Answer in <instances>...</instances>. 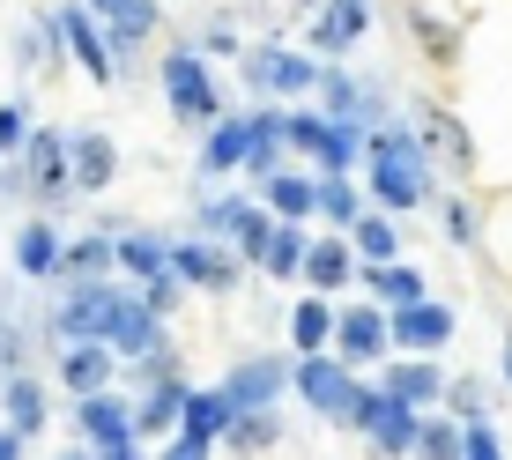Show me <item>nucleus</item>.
<instances>
[{
  "label": "nucleus",
  "instance_id": "f257e3e1",
  "mask_svg": "<svg viewBox=\"0 0 512 460\" xmlns=\"http://www.w3.org/2000/svg\"><path fill=\"white\" fill-rule=\"evenodd\" d=\"M372 186L386 208H416L423 193H431V179H423V156L409 134H379L372 141Z\"/></svg>",
  "mask_w": 512,
  "mask_h": 460
},
{
  "label": "nucleus",
  "instance_id": "f03ea898",
  "mask_svg": "<svg viewBox=\"0 0 512 460\" xmlns=\"http://www.w3.org/2000/svg\"><path fill=\"white\" fill-rule=\"evenodd\" d=\"M164 90H171V112H179L186 127H208V119H216V90H208V75H201L193 52H171L164 60Z\"/></svg>",
  "mask_w": 512,
  "mask_h": 460
},
{
  "label": "nucleus",
  "instance_id": "7ed1b4c3",
  "mask_svg": "<svg viewBox=\"0 0 512 460\" xmlns=\"http://www.w3.org/2000/svg\"><path fill=\"white\" fill-rule=\"evenodd\" d=\"M297 386H305V394L320 401L327 416H357V423L372 416V401H364L357 386H349V371H342V364H327V357H305V364H297Z\"/></svg>",
  "mask_w": 512,
  "mask_h": 460
},
{
  "label": "nucleus",
  "instance_id": "20e7f679",
  "mask_svg": "<svg viewBox=\"0 0 512 460\" xmlns=\"http://www.w3.org/2000/svg\"><path fill=\"white\" fill-rule=\"evenodd\" d=\"M364 23H372V0H327V15L312 23V38H320V52H349L364 38Z\"/></svg>",
  "mask_w": 512,
  "mask_h": 460
},
{
  "label": "nucleus",
  "instance_id": "39448f33",
  "mask_svg": "<svg viewBox=\"0 0 512 460\" xmlns=\"http://www.w3.org/2000/svg\"><path fill=\"white\" fill-rule=\"evenodd\" d=\"M52 23L67 30V45H75V60L90 67V82H112V52H104V38L90 30V15H82V8H60Z\"/></svg>",
  "mask_w": 512,
  "mask_h": 460
},
{
  "label": "nucleus",
  "instance_id": "423d86ee",
  "mask_svg": "<svg viewBox=\"0 0 512 460\" xmlns=\"http://www.w3.org/2000/svg\"><path fill=\"white\" fill-rule=\"evenodd\" d=\"M82 431H90L112 460H127V416H119L104 394H82Z\"/></svg>",
  "mask_w": 512,
  "mask_h": 460
},
{
  "label": "nucleus",
  "instance_id": "0eeeda50",
  "mask_svg": "<svg viewBox=\"0 0 512 460\" xmlns=\"http://www.w3.org/2000/svg\"><path fill=\"white\" fill-rule=\"evenodd\" d=\"M231 416H238L231 394H186V438H201V446L231 431Z\"/></svg>",
  "mask_w": 512,
  "mask_h": 460
},
{
  "label": "nucleus",
  "instance_id": "6e6552de",
  "mask_svg": "<svg viewBox=\"0 0 512 460\" xmlns=\"http://www.w3.org/2000/svg\"><path fill=\"white\" fill-rule=\"evenodd\" d=\"M446 327H453V312L423 305V297H416V305H401V312H394V334H401L409 349H431V342H446Z\"/></svg>",
  "mask_w": 512,
  "mask_h": 460
},
{
  "label": "nucleus",
  "instance_id": "1a4fd4ad",
  "mask_svg": "<svg viewBox=\"0 0 512 460\" xmlns=\"http://www.w3.org/2000/svg\"><path fill=\"white\" fill-rule=\"evenodd\" d=\"M253 82H260V90H305V82H320V67L297 60V52H260V60H253Z\"/></svg>",
  "mask_w": 512,
  "mask_h": 460
},
{
  "label": "nucleus",
  "instance_id": "9d476101",
  "mask_svg": "<svg viewBox=\"0 0 512 460\" xmlns=\"http://www.w3.org/2000/svg\"><path fill=\"white\" fill-rule=\"evenodd\" d=\"M67 156H60V134H30V186L45 193V201H60L67 193Z\"/></svg>",
  "mask_w": 512,
  "mask_h": 460
},
{
  "label": "nucleus",
  "instance_id": "9b49d317",
  "mask_svg": "<svg viewBox=\"0 0 512 460\" xmlns=\"http://www.w3.org/2000/svg\"><path fill=\"white\" fill-rule=\"evenodd\" d=\"M364 423H372V431H379V446H386V453H409V446H416L409 401H394V394H386V401H372V416H364Z\"/></svg>",
  "mask_w": 512,
  "mask_h": 460
},
{
  "label": "nucleus",
  "instance_id": "f8f14e48",
  "mask_svg": "<svg viewBox=\"0 0 512 460\" xmlns=\"http://www.w3.org/2000/svg\"><path fill=\"white\" fill-rule=\"evenodd\" d=\"M171 260H179V275L208 282V290H223V282H231V260H223L216 245H171Z\"/></svg>",
  "mask_w": 512,
  "mask_h": 460
},
{
  "label": "nucleus",
  "instance_id": "ddd939ff",
  "mask_svg": "<svg viewBox=\"0 0 512 460\" xmlns=\"http://www.w3.org/2000/svg\"><path fill=\"white\" fill-rule=\"evenodd\" d=\"M104 379H112V357L90 342V349H67V386L75 394H104Z\"/></svg>",
  "mask_w": 512,
  "mask_h": 460
},
{
  "label": "nucleus",
  "instance_id": "4468645a",
  "mask_svg": "<svg viewBox=\"0 0 512 460\" xmlns=\"http://www.w3.org/2000/svg\"><path fill=\"white\" fill-rule=\"evenodd\" d=\"M75 179H82V193H97L104 179H112V141H104V134L75 141Z\"/></svg>",
  "mask_w": 512,
  "mask_h": 460
},
{
  "label": "nucleus",
  "instance_id": "2eb2a0df",
  "mask_svg": "<svg viewBox=\"0 0 512 460\" xmlns=\"http://www.w3.org/2000/svg\"><path fill=\"white\" fill-rule=\"evenodd\" d=\"M275 386H282V371H275V364H245L238 379H231V401H238L245 416H253L260 401H275Z\"/></svg>",
  "mask_w": 512,
  "mask_h": 460
},
{
  "label": "nucleus",
  "instance_id": "dca6fc26",
  "mask_svg": "<svg viewBox=\"0 0 512 460\" xmlns=\"http://www.w3.org/2000/svg\"><path fill=\"white\" fill-rule=\"evenodd\" d=\"M90 8H97V15H112V30H119V45H134V38H141V30H149V23H156V8H149V0H90Z\"/></svg>",
  "mask_w": 512,
  "mask_h": 460
},
{
  "label": "nucleus",
  "instance_id": "f3484780",
  "mask_svg": "<svg viewBox=\"0 0 512 460\" xmlns=\"http://www.w3.org/2000/svg\"><path fill=\"white\" fill-rule=\"evenodd\" d=\"M334 334H342V349H349V357H379V342H386V320H379V312H349V320L334 327Z\"/></svg>",
  "mask_w": 512,
  "mask_h": 460
},
{
  "label": "nucleus",
  "instance_id": "a211bd4d",
  "mask_svg": "<svg viewBox=\"0 0 512 460\" xmlns=\"http://www.w3.org/2000/svg\"><path fill=\"white\" fill-rule=\"evenodd\" d=\"M52 260H60V253H52V230H38V223H30L23 238H15V268H23V275H45Z\"/></svg>",
  "mask_w": 512,
  "mask_h": 460
},
{
  "label": "nucleus",
  "instance_id": "6ab92c4d",
  "mask_svg": "<svg viewBox=\"0 0 512 460\" xmlns=\"http://www.w3.org/2000/svg\"><path fill=\"white\" fill-rule=\"evenodd\" d=\"M253 127H216V141H208V171H223V164H238V156H253Z\"/></svg>",
  "mask_w": 512,
  "mask_h": 460
},
{
  "label": "nucleus",
  "instance_id": "aec40b11",
  "mask_svg": "<svg viewBox=\"0 0 512 460\" xmlns=\"http://www.w3.org/2000/svg\"><path fill=\"white\" fill-rule=\"evenodd\" d=\"M171 416H186V394H179V386H171V379H164V386H156V394H149V401H141V431H164V423H171Z\"/></svg>",
  "mask_w": 512,
  "mask_h": 460
},
{
  "label": "nucleus",
  "instance_id": "412c9836",
  "mask_svg": "<svg viewBox=\"0 0 512 460\" xmlns=\"http://www.w3.org/2000/svg\"><path fill=\"white\" fill-rule=\"evenodd\" d=\"M8 416H15V431H38V423H45V394L30 379H15L8 386Z\"/></svg>",
  "mask_w": 512,
  "mask_h": 460
},
{
  "label": "nucleus",
  "instance_id": "4be33fe9",
  "mask_svg": "<svg viewBox=\"0 0 512 460\" xmlns=\"http://www.w3.org/2000/svg\"><path fill=\"white\" fill-rule=\"evenodd\" d=\"M305 275L312 282H327V290H334V282H349V253H342V245H312V260H305Z\"/></svg>",
  "mask_w": 512,
  "mask_h": 460
},
{
  "label": "nucleus",
  "instance_id": "5701e85b",
  "mask_svg": "<svg viewBox=\"0 0 512 460\" xmlns=\"http://www.w3.org/2000/svg\"><path fill=\"white\" fill-rule=\"evenodd\" d=\"M372 290H379V297H394V305H416L423 282H416L409 268H386V260H379V268H372Z\"/></svg>",
  "mask_w": 512,
  "mask_h": 460
},
{
  "label": "nucleus",
  "instance_id": "b1692460",
  "mask_svg": "<svg viewBox=\"0 0 512 460\" xmlns=\"http://www.w3.org/2000/svg\"><path fill=\"white\" fill-rule=\"evenodd\" d=\"M119 260H127L134 275H164V260H171V245H156V238H127L119 245Z\"/></svg>",
  "mask_w": 512,
  "mask_h": 460
},
{
  "label": "nucleus",
  "instance_id": "393cba45",
  "mask_svg": "<svg viewBox=\"0 0 512 460\" xmlns=\"http://www.w3.org/2000/svg\"><path fill=\"white\" fill-rule=\"evenodd\" d=\"M416 453H423V460H461V431H453V423H423Z\"/></svg>",
  "mask_w": 512,
  "mask_h": 460
},
{
  "label": "nucleus",
  "instance_id": "a878e982",
  "mask_svg": "<svg viewBox=\"0 0 512 460\" xmlns=\"http://www.w3.org/2000/svg\"><path fill=\"white\" fill-rule=\"evenodd\" d=\"M386 394H394V401H423V394H438V379L423 364H401L394 379H386Z\"/></svg>",
  "mask_w": 512,
  "mask_h": 460
},
{
  "label": "nucleus",
  "instance_id": "bb28decb",
  "mask_svg": "<svg viewBox=\"0 0 512 460\" xmlns=\"http://www.w3.org/2000/svg\"><path fill=\"white\" fill-rule=\"evenodd\" d=\"M268 193H275L282 216H305V208L320 201V186H305V179H268Z\"/></svg>",
  "mask_w": 512,
  "mask_h": 460
},
{
  "label": "nucleus",
  "instance_id": "cd10ccee",
  "mask_svg": "<svg viewBox=\"0 0 512 460\" xmlns=\"http://www.w3.org/2000/svg\"><path fill=\"white\" fill-rule=\"evenodd\" d=\"M334 327H342V320H334L327 305H297V342H305V349H320Z\"/></svg>",
  "mask_w": 512,
  "mask_h": 460
},
{
  "label": "nucleus",
  "instance_id": "c85d7f7f",
  "mask_svg": "<svg viewBox=\"0 0 512 460\" xmlns=\"http://www.w3.org/2000/svg\"><path fill=\"white\" fill-rule=\"evenodd\" d=\"M268 268H275V275L305 268V245H297V230H275V238H268Z\"/></svg>",
  "mask_w": 512,
  "mask_h": 460
},
{
  "label": "nucleus",
  "instance_id": "c756f323",
  "mask_svg": "<svg viewBox=\"0 0 512 460\" xmlns=\"http://www.w3.org/2000/svg\"><path fill=\"white\" fill-rule=\"evenodd\" d=\"M290 141H297V149H312V156H327V141H334V119H290Z\"/></svg>",
  "mask_w": 512,
  "mask_h": 460
},
{
  "label": "nucleus",
  "instance_id": "7c9ffc66",
  "mask_svg": "<svg viewBox=\"0 0 512 460\" xmlns=\"http://www.w3.org/2000/svg\"><path fill=\"white\" fill-rule=\"evenodd\" d=\"M357 245H364L372 260H394V253H401V245H394V230H386L379 216H364V223H357Z\"/></svg>",
  "mask_w": 512,
  "mask_h": 460
},
{
  "label": "nucleus",
  "instance_id": "2f4dec72",
  "mask_svg": "<svg viewBox=\"0 0 512 460\" xmlns=\"http://www.w3.org/2000/svg\"><path fill=\"white\" fill-rule=\"evenodd\" d=\"M320 208H327L334 223H357V193H349L342 179H327V186H320Z\"/></svg>",
  "mask_w": 512,
  "mask_h": 460
},
{
  "label": "nucleus",
  "instance_id": "473e14b6",
  "mask_svg": "<svg viewBox=\"0 0 512 460\" xmlns=\"http://www.w3.org/2000/svg\"><path fill=\"white\" fill-rule=\"evenodd\" d=\"M104 253H112V245H104V238H82L67 268H75V275H97V268H104Z\"/></svg>",
  "mask_w": 512,
  "mask_h": 460
},
{
  "label": "nucleus",
  "instance_id": "72a5a7b5",
  "mask_svg": "<svg viewBox=\"0 0 512 460\" xmlns=\"http://www.w3.org/2000/svg\"><path fill=\"white\" fill-rule=\"evenodd\" d=\"M468 460H498V438H490L483 423H475V431H468Z\"/></svg>",
  "mask_w": 512,
  "mask_h": 460
},
{
  "label": "nucleus",
  "instance_id": "f704fd0d",
  "mask_svg": "<svg viewBox=\"0 0 512 460\" xmlns=\"http://www.w3.org/2000/svg\"><path fill=\"white\" fill-rule=\"evenodd\" d=\"M15 141H23V112L8 104V112H0V149H15Z\"/></svg>",
  "mask_w": 512,
  "mask_h": 460
},
{
  "label": "nucleus",
  "instance_id": "c9c22d12",
  "mask_svg": "<svg viewBox=\"0 0 512 460\" xmlns=\"http://www.w3.org/2000/svg\"><path fill=\"white\" fill-rule=\"evenodd\" d=\"M201 453H208V446H201V438H186V446H179V453H171V460H201Z\"/></svg>",
  "mask_w": 512,
  "mask_h": 460
},
{
  "label": "nucleus",
  "instance_id": "e433bc0d",
  "mask_svg": "<svg viewBox=\"0 0 512 460\" xmlns=\"http://www.w3.org/2000/svg\"><path fill=\"white\" fill-rule=\"evenodd\" d=\"M0 460H15V438H0Z\"/></svg>",
  "mask_w": 512,
  "mask_h": 460
},
{
  "label": "nucleus",
  "instance_id": "4c0bfd02",
  "mask_svg": "<svg viewBox=\"0 0 512 460\" xmlns=\"http://www.w3.org/2000/svg\"><path fill=\"white\" fill-rule=\"evenodd\" d=\"M60 460H82V453H60Z\"/></svg>",
  "mask_w": 512,
  "mask_h": 460
}]
</instances>
